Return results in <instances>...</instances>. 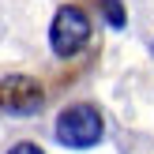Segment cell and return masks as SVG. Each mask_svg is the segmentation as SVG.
<instances>
[{"mask_svg": "<svg viewBox=\"0 0 154 154\" xmlns=\"http://www.w3.org/2000/svg\"><path fill=\"white\" fill-rule=\"evenodd\" d=\"M90 42V15L79 4H60L49 19V49L53 57L72 60L79 57V49H87Z\"/></svg>", "mask_w": 154, "mask_h": 154, "instance_id": "obj_1", "label": "cell"}, {"mask_svg": "<svg viewBox=\"0 0 154 154\" xmlns=\"http://www.w3.org/2000/svg\"><path fill=\"white\" fill-rule=\"evenodd\" d=\"M105 135V120L90 102H75L57 117V139L72 150H87Z\"/></svg>", "mask_w": 154, "mask_h": 154, "instance_id": "obj_2", "label": "cell"}, {"mask_svg": "<svg viewBox=\"0 0 154 154\" xmlns=\"http://www.w3.org/2000/svg\"><path fill=\"white\" fill-rule=\"evenodd\" d=\"M0 105L8 113H19V117H30L45 105V87L34 79L30 72H11L0 79Z\"/></svg>", "mask_w": 154, "mask_h": 154, "instance_id": "obj_3", "label": "cell"}, {"mask_svg": "<svg viewBox=\"0 0 154 154\" xmlns=\"http://www.w3.org/2000/svg\"><path fill=\"white\" fill-rule=\"evenodd\" d=\"M102 11H105V23L109 26H124V8H120V0H102Z\"/></svg>", "mask_w": 154, "mask_h": 154, "instance_id": "obj_4", "label": "cell"}, {"mask_svg": "<svg viewBox=\"0 0 154 154\" xmlns=\"http://www.w3.org/2000/svg\"><path fill=\"white\" fill-rule=\"evenodd\" d=\"M8 154H45V150H42V147H34V143H15Z\"/></svg>", "mask_w": 154, "mask_h": 154, "instance_id": "obj_5", "label": "cell"}]
</instances>
